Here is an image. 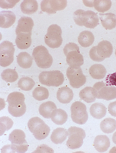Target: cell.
Segmentation results:
<instances>
[{
    "label": "cell",
    "mask_w": 116,
    "mask_h": 153,
    "mask_svg": "<svg viewBox=\"0 0 116 153\" xmlns=\"http://www.w3.org/2000/svg\"><path fill=\"white\" fill-rule=\"evenodd\" d=\"M112 140L113 142L116 144V131L114 134L113 135Z\"/></svg>",
    "instance_id": "cell-41"
},
{
    "label": "cell",
    "mask_w": 116,
    "mask_h": 153,
    "mask_svg": "<svg viewBox=\"0 0 116 153\" xmlns=\"http://www.w3.org/2000/svg\"><path fill=\"white\" fill-rule=\"evenodd\" d=\"M16 16L12 12L3 11L0 13V27L7 28L12 26L15 22Z\"/></svg>",
    "instance_id": "cell-18"
},
{
    "label": "cell",
    "mask_w": 116,
    "mask_h": 153,
    "mask_svg": "<svg viewBox=\"0 0 116 153\" xmlns=\"http://www.w3.org/2000/svg\"><path fill=\"white\" fill-rule=\"evenodd\" d=\"M115 55H116V51H115Z\"/></svg>",
    "instance_id": "cell-42"
},
{
    "label": "cell",
    "mask_w": 116,
    "mask_h": 153,
    "mask_svg": "<svg viewBox=\"0 0 116 153\" xmlns=\"http://www.w3.org/2000/svg\"><path fill=\"white\" fill-rule=\"evenodd\" d=\"M34 22L32 19L28 17H21L18 21V25L16 30L17 35L20 33H31Z\"/></svg>",
    "instance_id": "cell-16"
},
{
    "label": "cell",
    "mask_w": 116,
    "mask_h": 153,
    "mask_svg": "<svg viewBox=\"0 0 116 153\" xmlns=\"http://www.w3.org/2000/svg\"><path fill=\"white\" fill-rule=\"evenodd\" d=\"M51 119L52 121L57 125H62L67 121L68 115L64 110L56 109L52 114Z\"/></svg>",
    "instance_id": "cell-29"
},
{
    "label": "cell",
    "mask_w": 116,
    "mask_h": 153,
    "mask_svg": "<svg viewBox=\"0 0 116 153\" xmlns=\"http://www.w3.org/2000/svg\"><path fill=\"white\" fill-rule=\"evenodd\" d=\"M67 4L66 0H44L41 2V9L48 14H55L58 11L64 10Z\"/></svg>",
    "instance_id": "cell-15"
},
{
    "label": "cell",
    "mask_w": 116,
    "mask_h": 153,
    "mask_svg": "<svg viewBox=\"0 0 116 153\" xmlns=\"http://www.w3.org/2000/svg\"><path fill=\"white\" fill-rule=\"evenodd\" d=\"M1 7L3 9L12 8L20 1H1Z\"/></svg>",
    "instance_id": "cell-37"
},
{
    "label": "cell",
    "mask_w": 116,
    "mask_h": 153,
    "mask_svg": "<svg viewBox=\"0 0 116 153\" xmlns=\"http://www.w3.org/2000/svg\"><path fill=\"white\" fill-rule=\"evenodd\" d=\"M28 126L30 131L38 140L46 138L51 130L50 128L44 121L38 117L30 119L28 122Z\"/></svg>",
    "instance_id": "cell-5"
},
{
    "label": "cell",
    "mask_w": 116,
    "mask_h": 153,
    "mask_svg": "<svg viewBox=\"0 0 116 153\" xmlns=\"http://www.w3.org/2000/svg\"><path fill=\"white\" fill-rule=\"evenodd\" d=\"M68 139L66 142V146L72 149L80 148L83 143V140L86 136V133L82 128L73 126L68 130Z\"/></svg>",
    "instance_id": "cell-9"
},
{
    "label": "cell",
    "mask_w": 116,
    "mask_h": 153,
    "mask_svg": "<svg viewBox=\"0 0 116 153\" xmlns=\"http://www.w3.org/2000/svg\"><path fill=\"white\" fill-rule=\"evenodd\" d=\"M2 79L7 82H15L18 78L17 72L15 70L7 69L4 70L1 74Z\"/></svg>",
    "instance_id": "cell-35"
},
{
    "label": "cell",
    "mask_w": 116,
    "mask_h": 153,
    "mask_svg": "<svg viewBox=\"0 0 116 153\" xmlns=\"http://www.w3.org/2000/svg\"><path fill=\"white\" fill-rule=\"evenodd\" d=\"M100 127L104 133L110 134L114 131L116 129V121L113 118H107L101 123Z\"/></svg>",
    "instance_id": "cell-31"
},
{
    "label": "cell",
    "mask_w": 116,
    "mask_h": 153,
    "mask_svg": "<svg viewBox=\"0 0 116 153\" xmlns=\"http://www.w3.org/2000/svg\"><path fill=\"white\" fill-rule=\"evenodd\" d=\"M85 5L87 7H94L99 12L104 13L109 10L111 7L112 3L110 0H95V1H83Z\"/></svg>",
    "instance_id": "cell-17"
},
{
    "label": "cell",
    "mask_w": 116,
    "mask_h": 153,
    "mask_svg": "<svg viewBox=\"0 0 116 153\" xmlns=\"http://www.w3.org/2000/svg\"><path fill=\"white\" fill-rule=\"evenodd\" d=\"M109 113L112 116L116 117V101L110 103L108 106Z\"/></svg>",
    "instance_id": "cell-40"
},
{
    "label": "cell",
    "mask_w": 116,
    "mask_h": 153,
    "mask_svg": "<svg viewBox=\"0 0 116 153\" xmlns=\"http://www.w3.org/2000/svg\"><path fill=\"white\" fill-rule=\"evenodd\" d=\"M89 73L93 78L99 79L104 78L106 74V70L102 64H95L91 67Z\"/></svg>",
    "instance_id": "cell-28"
},
{
    "label": "cell",
    "mask_w": 116,
    "mask_h": 153,
    "mask_svg": "<svg viewBox=\"0 0 116 153\" xmlns=\"http://www.w3.org/2000/svg\"><path fill=\"white\" fill-rule=\"evenodd\" d=\"M25 134L22 130L16 129L10 134L9 140L12 145L9 146L11 153H23L28 149L29 145L25 139Z\"/></svg>",
    "instance_id": "cell-3"
},
{
    "label": "cell",
    "mask_w": 116,
    "mask_h": 153,
    "mask_svg": "<svg viewBox=\"0 0 116 153\" xmlns=\"http://www.w3.org/2000/svg\"><path fill=\"white\" fill-rule=\"evenodd\" d=\"M113 50L112 45L109 42L103 41L90 49L89 53L90 57L94 61L101 62L110 57L112 53Z\"/></svg>",
    "instance_id": "cell-6"
},
{
    "label": "cell",
    "mask_w": 116,
    "mask_h": 153,
    "mask_svg": "<svg viewBox=\"0 0 116 153\" xmlns=\"http://www.w3.org/2000/svg\"><path fill=\"white\" fill-rule=\"evenodd\" d=\"M13 124V120L9 117H1V130L2 132L9 130L12 127Z\"/></svg>",
    "instance_id": "cell-36"
},
{
    "label": "cell",
    "mask_w": 116,
    "mask_h": 153,
    "mask_svg": "<svg viewBox=\"0 0 116 153\" xmlns=\"http://www.w3.org/2000/svg\"><path fill=\"white\" fill-rule=\"evenodd\" d=\"M94 144L96 150L99 152H103L107 151L110 147V141L107 136L98 135L96 137Z\"/></svg>",
    "instance_id": "cell-19"
},
{
    "label": "cell",
    "mask_w": 116,
    "mask_h": 153,
    "mask_svg": "<svg viewBox=\"0 0 116 153\" xmlns=\"http://www.w3.org/2000/svg\"><path fill=\"white\" fill-rule=\"evenodd\" d=\"M89 111L91 115L94 118L100 119L106 115V108L103 104L97 102L91 106Z\"/></svg>",
    "instance_id": "cell-24"
},
{
    "label": "cell",
    "mask_w": 116,
    "mask_h": 153,
    "mask_svg": "<svg viewBox=\"0 0 116 153\" xmlns=\"http://www.w3.org/2000/svg\"><path fill=\"white\" fill-rule=\"evenodd\" d=\"M54 153L53 150L47 145L43 144L38 146L36 150L33 153Z\"/></svg>",
    "instance_id": "cell-38"
},
{
    "label": "cell",
    "mask_w": 116,
    "mask_h": 153,
    "mask_svg": "<svg viewBox=\"0 0 116 153\" xmlns=\"http://www.w3.org/2000/svg\"><path fill=\"white\" fill-rule=\"evenodd\" d=\"M39 79L41 84L49 87H58L64 80V74L59 70L43 71L39 74Z\"/></svg>",
    "instance_id": "cell-8"
},
{
    "label": "cell",
    "mask_w": 116,
    "mask_h": 153,
    "mask_svg": "<svg viewBox=\"0 0 116 153\" xmlns=\"http://www.w3.org/2000/svg\"><path fill=\"white\" fill-rule=\"evenodd\" d=\"M71 117L73 121L77 124H85L88 119L85 105L80 101L73 102L71 107Z\"/></svg>",
    "instance_id": "cell-12"
},
{
    "label": "cell",
    "mask_w": 116,
    "mask_h": 153,
    "mask_svg": "<svg viewBox=\"0 0 116 153\" xmlns=\"http://www.w3.org/2000/svg\"><path fill=\"white\" fill-rule=\"evenodd\" d=\"M19 65L24 69L30 68L32 65L33 59L30 55L27 52L20 53L17 58Z\"/></svg>",
    "instance_id": "cell-30"
},
{
    "label": "cell",
    "mask_w": 116,
    "mask_h": 153,
    "mask_svg": "<svg viewBox=\"0 0 116 153\" xmlns=\"http://www.w3.org/2000/svg\"><path fill=\"white\" fill-rule=\"evenodd\" d=\"M106 80L107 85L116 86V72L108 75Z\"/></svg>",
    "instance_id": "cell-39"
},
{
    "label": "cell",
    "mask_w": 116,
    "mask_h": 153,
    "mask_svg": "<svg viewBox=\"0 0 116 153\" xmlns=\"http://www.w3.org/2000/svg\"><path fill=\"white\" fill-rule=\"evenodd\" d=\"M32 55L38 66L41 68L47 69L52 66L53 59L47 48L43 45L35 47Z\"/></svg>",
    "instance_id": "cell-7"
},
{
    "label": "cell",
    "mask_w": 116,
    "mask_h": 153,
    "mask_svg": "<svg viewBox=\"0 0 116 153\" xmlns=\"http://www.w3.org/2000/svg\"><path fill=\"white\" fill-rule=\"evenodd\" d=\"M62 34V30L59 26L53 25L50 26L44 37L45 43L52 49L60 47L63 41Z\"/></svg>",
    "instance_id": "cell-11"
},
{
    "label": "cell",
    "mask_w": 116,
    "mask_h": 153,
    "mask_svg": "<svg viewBox=\"0 0 116 153\" xmlns=\"http://www.w3.org/2000/svg\"><path fill=\"white\" fill-rule=\"evenodd\" d=\"M68 136V131L64 128H58L53 131L51 139L55 144H61L67 139Z\"/></svg>",
    "instance_id": "cell-26"
},
{
    "label": "cell",
    "mask_w": 116,
    "mask_h": 153,
    "mask_svg": "<svg viewBox=\"0 0 116 153\" xmlns=\"http://www.w3.org/2000/svg\"><path fill=\"white\" fill-rule=\"evenodd\" d=\"M70 85L74 88H79L86 82V78L80 67H69L66 72Z\"/></svg>",
    "instance_id": "cell-14"
},
{
    "label": "cell",
    "mask_w": 116,
    "mask_h": 153,
    "mask_svg": "<svg viewBox=\"0 0 116 153\" xmlns=\"http://www.w3.org/2000/svg\"><path fill=\"white\" fill-rule=\"evenodd\" d=\"M73 19L77 25L89 28L94 29L99 24L98 15L92 11L78 10L74 13Z\"/></svg>",
    "instance_id": "cell-2"
},
{
    "label": "cell",
    "mask_w": 116,
    "mask_h": 153,
    "mask_svg": "<svg viewBox=\"0 0 116 153\" xmlns=\"http://www.w3.org/2000/svg\"><path fill=\"white\" fill-rule=\"evenodd\" d=\"M103 26L106 30H112L116 27V16L112 13H99Z\"/></svg>",
    "instance_id": "cell-21"
},
{
    "label": "cell",
    "mask_w": 116,
    "mask_h": 153,
    "mask_svg": "<svg viewBox=\"0 0 116 153\" xmlns=\"http://www.w3.org/2000/svg\"><path fill=\"white\" fill-rule=\"evenodd\" d=\"M74 94L70 88L63 87L59 88L57 93V98L60 102L63 104H68L72 100Z\"/></svg>",
    "instance_id": "cell-20"
},
{
    "label": "cell",
    "mask_w": 116,
    "mask_h": 153,
    "mask_svg": "<svg viewBox=\"0 0 116 153\" xmlns=\"http://www.w3.org/2000/svg\"><path fill=\"white\" fill-rule=\"evenodd\" d=\"M18 86L21 89L25 91L31 90L35 85V82L31 78L24 77L21 78L18 83Z\"/></svg>",
    "instance_id": "cell-33"
},
{
    "label": "cell",
    "mask_w": 116,
    "mask_h": 153,
    "mask_svg": "<svg viewBox=\"0 0 116 153\" xmlns=\"http://www.w3.org/2000/svg\"><path fill=\"white\" fill-rule=\"evenodd\" d=\"M33 96L37 100L43 101L48 98L49 92L47 88L44 87H38L33 91Z\"/></svg>",
    "instance_id": "cell-34"
},
{
    "label": "cell",
    "mask_w": 116,
    "mask_h": 153,
    "mask_svg": "<svg viewBox=\"0 0 116 153\" xmlns=\"http://www.w3.org/2000/svg\"><path fill=\"white\" fill-rule=\"evenodd\" d=\"M20 7L22 12L28 15L36 12L38 8V3L35 0H24Z\"/></svg>",
    "instance_id": "cell-27"
},
{
    "label": "cell",
    "mask_w": 116,
    "mask_h": 153,
    "mask_svg": "<svg viewBox=\"0 0 116 153\" xmlns=\"http://www.w3.org/2000/svg\"><path fill=\"white\" fill-rule=\"evenodd\" d=\"M93 92L96 98L109 101L116 98V87L110 86L103 82H98L94 84Z\"/></svg>",
    "instance_id": "cell-10"
},
{
    "label": "cell",
    "mask_w": 116,
    "mask_h": 153,
    "mask_svg": "<svg viewBox=\"0 0 116 153\" xmlns=\"http://www.w3.org/2000/svg\"><path fill=\"white\" fill-rule=\"evenodd\" d=\"M80 99L87 103L95 102L96 98L94 95L93 88L86 87L81 90L79 93Z\"/></svg>",
    "instance_id": "cell-32"
},
{
    "label": "cell",
    "mask_w": 116,
    "mask_h": 153,
    "mask_svg": "<svg viewBox=\"0 0 116 153\" xmlns=\"http://www.w3.org/2000/svg\"><path fill=\"white\" fill-rule=\"evenodd\" d=\"M25 100L24 95L20 92H14L8 95L7 99L9 103L8 111L12 116L20 117L25 113L27 107Z\"/></svg>",
    "instance_id": "cell-1"
},
{
    "label": "cell",
    "mask_w": 116,
    "mask_h": 153,
    "mask_svg": "<svg viewBox=\"0 0 116 153\" xmlns=\"http://www.w3.org/2000/svg\"><path fill=\"white\" fill-rule=\"evenodd\" d=\"M66 62L70 67H79L84 64L83 56L80 53L79 46L76 44H66L64 50Z\"/></svg>",
    "instance_id": "cell-4"
},
{
    "label": "cell",
    "mask_w": 116,
    "mask_h": 153,
    "mask_svg": "<svg viewBox=\"0 0 116 153\" xmlns=\"http://www.w3.org/2000/svg\"><path fill=\"white\" fill-rule=\"evenodd\" d=\"M56 109L57 107L53 102L48 101L41 105L39 111L40 114L44 117L49 119L51 118L52 112Z\"/></svg>",
    "instance_id": "cell-23"
},
{
    "label": "cell",
    "mask_w": 116,
    "mask_h": 153,
    "mask_svg": "<svg viewBox=\"0 0 116 153\" xmlns=\"http://www.w3.org/2000/svg\"><path fill=\"white\" fill-rule=\"evenodd\" d=\"M32 33H20L16 35L15 42L17 47L20 50L28 49L32 43Z\"/></svg>",
    "instance_id": "cell-22"
},
{
    "label": "cell",
    "mask_w": 116,
    "mask_h": 153,
    "mask_svg": "<svg viewBox=\"0 0 116 153\" xmlns=\"http://www.w3.org/2000/svg\"><path fill=\"white\" fill-rule=\"evenodd\" d=\"M15 49L13 43L9 41L2 42L0 45V63L3 67L9 66L14 61Z\"/></svg>",
    "instance_id": "cell-13"
},
{
    "label": "cell",
    "mask_w": 116,
    "mask_h": 153,
    "mask_svg": "<svg viewBox=\"0 0 116 153\" xmlns=\"http://www.w3.org/2000/svg\"><path fill=\"white\" fill-rule=\"evenodd\" d=\"M95 41V37L91 31H83L78 37V42L80 45L84 48L88 47L92 45Z\"/></svg>",
    "instance_id": "cell-25"
}]
</instances>
